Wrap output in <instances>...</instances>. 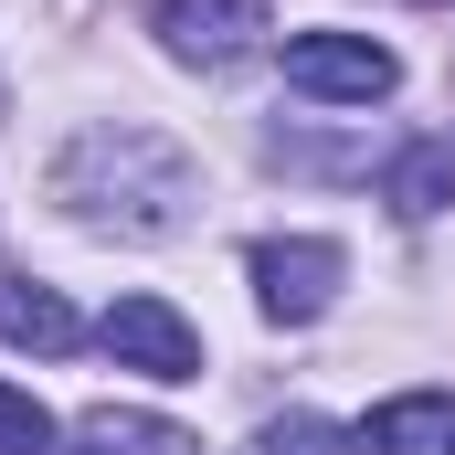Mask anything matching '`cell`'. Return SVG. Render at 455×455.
<instances>
[{"instance_id":"obj_6","label":"cell","mask_w":455,"mask_h":455,"mask_svg":"<svg viewBox=\"0 0 455 455\" xmlns=\"http://www.w3.org/2000/svg\"><path fill=\"white\" fill-rule=\"evenodd\" d=\"M381 202H392L403 223L445 212V202H455V127H445V138H413V148H403V159L381 170Z\"/></svg>"},{"instance_id":"obj_10","label":"cell","mask_w":455,"mask_h":455,"mask_svg":"<svg viewBox=\"0 0 455 455\" xmlns=\"http://www.w3.org/2000/svg\"><path fill=\"white\" fill-rule=\"evenodd\" d=\"M0 455H53V413L11 381H0Z\"/></svg>"},{"instance_id":"obj_2","label":"cell","mask_w":455,"mask_h":455,"mask_svg":"<svg viewBox=\"0 0 455 455\" xmlns=\"http://www.w3.org/2000/svg\"><path fill=\"white\" fill-rule=\"evenodd\" d=\"M96 339H107L116 371H148V381H202V329H191L170 297H116L107 318H96Z\"/></svg>"},{"instance_id":"obj_4","label":"cell","mask_w":455,"mask_h":455,"mask_svg":"<svg viewBox=\"0 0 455 455\" xmlns=\"http://www.w3.org/2000/svg\"><path fill=\"white\" fill-rule=\"evenodd\" d=\"M254 32H265V0H159V43L180 64H233L254 53Z\"/></svg>"},{"instance_id":"obj_8","label":"cell","mask_w":455,"mask_h":455,"mask_svg":"<svg viewBox=\"0 0 455 455\" xmlns=\"http://www.w3.org/2000/svg\"><path fill=\"white\" fill-rule=\"evenodd\" d=\"M0 339H11V349H43V360H53V349H75L85 329H75V307H64L53 286H0Z\"/></svg>"},{"instance_id":"obj_7","label":"cell","mask_w":455,"mask_h":455,"mask_svg":"<svg viewBox=\"0 0 455 455\" xmlns=\"http://www.w3.org/2000/svg\"><path fill=\"white\" fill-rule=\"evenodd\" d=\"M75 455H202L180 424H159V413H116V403H96L85 424H75Z\"/></svg>"},{"instance_id":"obj_1","label":"cell","mask_w":455,"mask_h":455,"mask_svg":"<svg viewBox=\"0 0 455 455\" xmlns=\"http://www.w3.org/2000/svg\"><path fill=\"white\" fill-rule=\"evenodd\" d=\"M286 85L318 96V107H371V96L403 85V64H392V43H371V32H297V43H286Z\"/></svg>"},{"instance_id":"obj_9","label":"cell","mask_w":455,"mask_h":455,"mask_svg":"<svg viewBox=\"0 0 455 455\" xmlns=\"http://www.w3.org/2000/svg\"><path fill=\"white\" fill-rule=\"evenodd\" d=\"M349 435L329 424V413H275L265 435H254V455H339Z\"/></svg>"},{"instance_id":"obj_3","label":"cell","mask_w":455,"mask_h":455,"mask_svg":"<svg viewBox=\"0 0 455 455\" xmlns=\"http://www.w3.org/2000/svg\"><path fill=\"white\" fill-rule=\"evenodd\" d=\"M339 275H349V254L318 243V233H275V243H254V297H265V318H286V329L329 318Z\"/></svg>"},{"instance_id":"obj_5","label":"cell","mask_w":455,"mask_h":455,"mask_svg":"<svg viewBox=\"0 0 455 455\" xmlns=\"http://www.w3.org/2000/svg\"><path fill=\"white\" fill-rule=\"evenodd\" d=\"M371 455H455V392H392L360 424Z\"/></svg>"}]
</instances>
